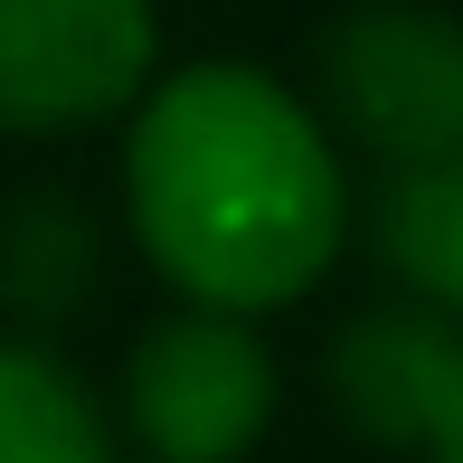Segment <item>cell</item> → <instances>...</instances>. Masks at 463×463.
<instances>
[{
	"mask_svg": "<svg viewBox=\"0 0 463 463\" xmlns=\"http://www.w3.org/2000/svg\"><path fill=\"white\" fill-rule=\"evenodd\" d=\"M123 208L142 256L189 303L218 312L303 303L350 237V180L331 123L237 57L180 67L152 95H133Z\"/></svg>",
	"mask_w": 463,
	"mask_h": 463,
	"instance_id": "obj_1",
	"label": "cell"
},
{
	"mask_svg": "<svg viewBox=\"0 0 463 463\" xmlns=\"http://www.w3.org/2000/svg\"><path fill=\"white\" fill-rule=\"evenodd\" d=\"M275 350L256 312L189 303L152 322L123 360V435L152 463H246L275 426Z\"/></svg>",
	"mask_w": 463,
	"mask_h": 463,
	"instance_id": "obj_2",
	"label": "cell"
},
{
	"mask_svg": "<svg viewBox=\"0 0 463 463\" xmlns=\"http://www.w3.org/2000/svg\"><path fill=\"white\" fill-rule=\"evenodd\" d=\"M322 104L388 171L463 152V10L445 0H360L322 38Z\"/></svg>",
	"mask_w": 463,
	"mask_h": 463,
	"instance_id": "obj_3",
	"label": "cell"
},
{
	"mask_svg": "<svg viewBox=\"0 0 463 463\" xmlns=\"http://www.w3.org/2000/svg\"><path fill=\"white\" fill-rule=\"evenodd\" d=\"M152 0H0V133H76L152 86Z\"/></svg>",
	"mask_w": 463,
	"mask_h": 463,
	"instance_id": "obj_4",
	"label": "cell"
},
{
	"mask_svg": "<svg viewBox=\"0 0 463 463\" xmlns=\"http://www.w3.org/2000/svg\"><path fill=\"white\" fill-rule=\"evenodd\" d=\"M322 388L341 407V426L378 454H426L463 388V322L426 303H378L360 322H341L322 360Z\"/></svg>",
	"mask_w": 463,
	"mask_h": 463,
	"instance_id": "obj_5",
	"label": "cell"
},
{
	"mask_svg": "<svg viewBox=\"0 0 463 463\" xmlns=\"http://www.w3.org/2000/svg\"><path fill=\"white\" fill-rule=\"evenodd\" d=\"M369 227H378V265L407 284V303L463 322V152L388 171Z\"/></svg>",
	"mask_w": 463,
	"mask_h": 463,
	"instance_id": "obj_6",
	"label": "cell"
},
{
	"mask_svg": "<svg viewBox=\"0 0 463 463\" xmlns=\"http://www.w3.org/2000/svg\"><path fill=\"white\" fill-rule=\"evenodd\" d=\"M0 463H123L95 388L38 341H0Z\"/></svg>",
	"mask_w": 463,
	"mask_h": 463,
	"instance_id": "obj_7",
	"label": "cell"
},
{
	"mask_svg": "<svg viewBox=\"0 0 463 463\" xmlns=\"http://www.w3.org/2000/svg\"><path fill=\"white\" fill-rule=\"evenodd\" d=\"M86 284H95V227L76 218L67 199H29L0 227V293H10L29 322L67 312Z\"/></svg>",
	"mask_w": 463,
	"mask_h": 463,
	"instance_id": "obj_8",
	"label": "cell"
},
{
	"mask_svg": "<svg viewBox=\"0 0 463 463\" xmlns=\"http://www.w3.org/2000/svg\"><path fill=\"white\" fill-rule=\"evenodd\" d=\"M426 463H463V388H454L445 426H435V445H426Z\"/></svg>",
	"mask_w": 463,
	"mask_h": 463,
	"instance_id": "obj_9",
	"label": "cell"
}]
</instances>
